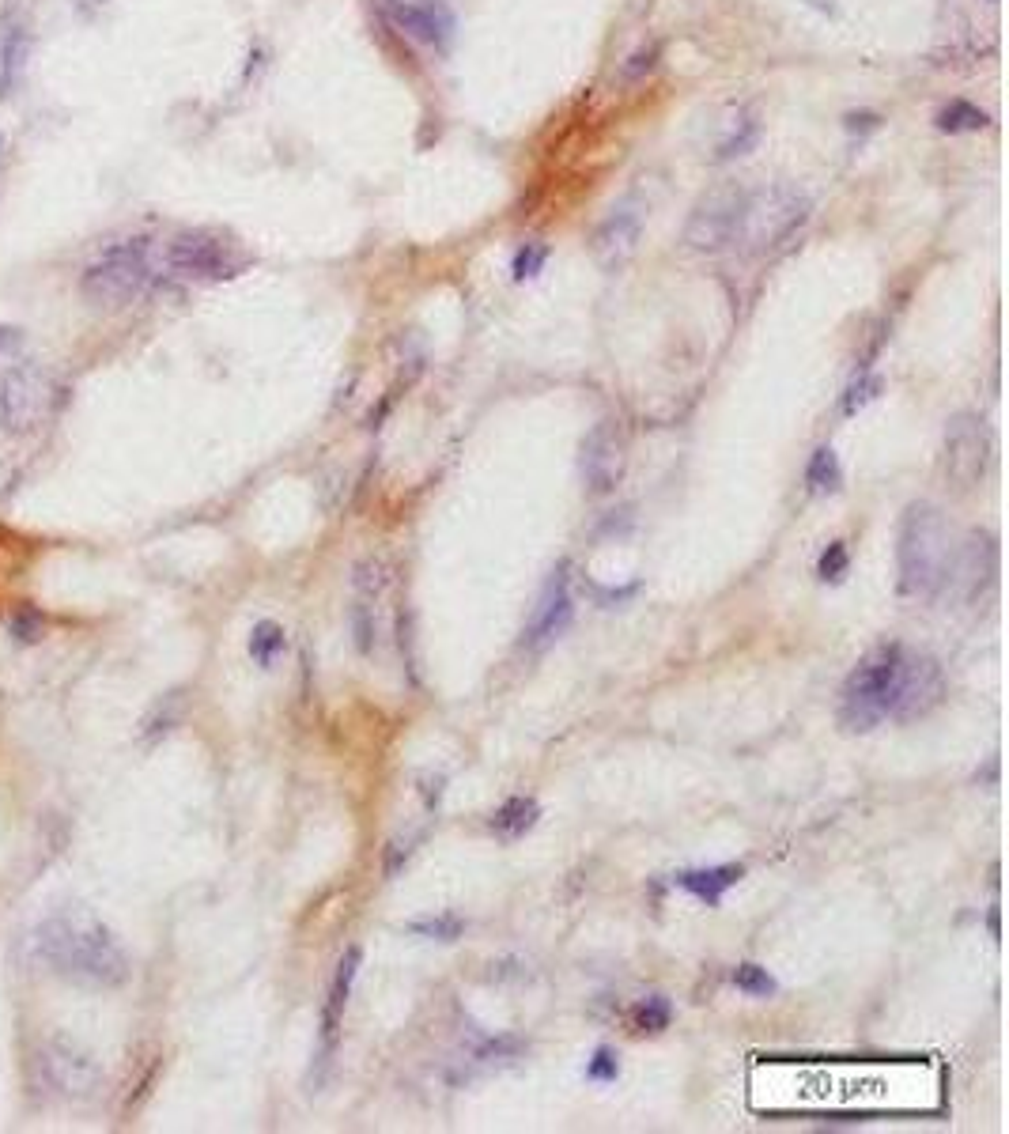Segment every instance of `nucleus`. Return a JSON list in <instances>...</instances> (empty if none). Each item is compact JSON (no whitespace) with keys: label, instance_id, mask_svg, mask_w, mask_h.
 Segmentation results:
<instances>
[{"label":"nucleus","instance_id":"obj_1","mask_svg":"<svg viewBox=\"0 0 1009 1134\" xmlns=\"http://www.w3.org/2000/svg\"><path fill=\"white\" fill-rule=\"evenodd\" d=\"M38 961L53 976L80 987H121L129 980V957L114 930L87 911H57L35 930Z\"/></svg>","mask_w":1009,"mask_h":1134},{"label":"nucleus","instance_id":"obj_2","mask_svg":"<svg viewBox=\"0 0 1009 1134\" xmlns=\"http://www.w3.org/2000/svg\"><path fill=\"white\" fill-rule=\"evenodd\" d=\"M900 590L907 598H941L949 560H953V541L949 526L934 503H911L900 518Z\"/></svg>","mask_w":1009,"mask_h":1134},{"label":"nucleus","instance_id":"obj_3","mask_svg":"<svg viewBox=\"0 0 1009 1134\" xmlns=\"http://www.w3.org/2000/svg\"><path fill=\"white\" fill-rule=\"evenodd\" d=\"M900 666H904V643H881L847 673L843 692H839L843 730L870 734L881 722L892 719L896 692H900Z\"/></svg>","mask_w":1009,"mask_h":1134},{"label":"nucleus","instance_id":"obj_4","mask_svg":"<svg viewBox=\"0 0 1009 1134\" xmlns=\"http://www.w3.org/2000/svg\"><path fill=\"white\" fill-rule=\"evenodd\" d=\"M148 280H152L148 246H144V242H125V246L106 250L95 265H87L80 288H84L87 299L99 303V307H125V303H133L137 295H144Z\"/></svg>","mask_w":1009,"mask_h":1134},{"label":"nucleus","instance_id":"obj_5","mask_svg":"<svg viewBox=\"0 0 1009 1134\" xmlns=\"http://www.w3.org/2000/svg\"><path fill=\"white\" fill-rule=\"evenodd\" d=\"M809 220V201L794 186H771L745 197V224H741V242H749L753 250H768L790 239L798 227Z\"/></svg>","mask_w":1009,"mask_h":1134},{"label":"nucleus","instance_id":"obj_6","mask_svg":"<svg viewBox=\"0 0 1009 1134\" xmlns=\"http://www.w3.org/2000/svg\"><path fill=\"white\" fill-rule=\"evenodd\" d=\"M38 1078L53 1097L87 1100L103 1089V1066L72 1036H50L38 1051Z\"/></svg>","mask_w":1009,"mask_h":1134},{"label":"nucleus","instance_id":"obj_7","mask_svg":"<svg viewBox=\"0 0 1009 1134\" xmlns=\"http://www.w3.org/2000/svg\"><path fill=\"white\" fill-rule=\"evenodd\" d=\"M745 189L741 186H719L703 193L692 216L685 224V242L700 254H722L734 242H741V224H745Z\"/></svg>","mask_w":1009,"mask_h":1134},{"label":"nucleus","instance_id":"obj_8","mask_svg":"<svg viewBox=\"0 0 1009 1134\" xmlns=\"http://www.w3.org/2000/svg\"><path fill=\"white\" fill-rule=\"evenodd\" d=\"M991 462V435L987 424L972 413H960L945 428V477L957 492H972L983 481Z\"/></svg>","mask_w":1009,"mask_h":1134},{"label":"nucleus","instance_id":"obj_9","mask_svg":"<svg viewBox=\"0 0 1009 1134\" xmlns=\"http://www.w3.org/2000/svg\"><path fill=\"white\" fill-rule=\"evenodd\" d=\"M50 409V382L38 367H8L0 375V428L8 435L31 431Z\"/></svg>","mask_w":1009,"mask_h":1134},{"label":"nucleus","instance_id":"obj_10","mask_svg":"<svg viewBox=\"0 0 1009 1134\" xmlns=\"http://www.w3.org/2000/svg\"><path fill=\"white\" fill-rule=\"evenodd\" d=\"M998 579V541L991 533L972 530L968 541L953 549V560H949V575H945V590L941 594H953L960 602H979L987 590Z\"/></svg>","mask_w":1009,"mask_h":1134},{"label":"nucleus","instance_id":"obj_11","mask_svg":"<svg viewBox=\"0 0 1009 1134\" xmlns=\"http://www.w3.org/2000/svg\"><path fill=\"white\" fill-rule=\"evenodd\" d=\"M945 700V673L941 662L926 651H911L904 647V666H900V692H896V707L892 719L896 722H915L930 715L934 707Z\"/></svg>","mask_w":1009,"mask_h":1134},{"label":"nucleus","instance_id":"obj_12","mask_svg":"<svg viewBox=\"0 0 1009 1134\" xmlns=\"http://www.w3.org/2000/svg\"><path fill=\"white\" fill-rule=\"evenodd\" d=\"M167 265L171 273L189 280H227L239 273V261L227 250V242L208 231H182L167 242Z\"/></svg>","mask_w":1009,"mask_h":1134},{"label":"nucleus","instance_id":"obj_13","mask_svg":"<svg viewBox=\"0 0 1009 1134\" xmlns=\"http://www.w3.org/2000/svg\"><path fill=\"white\" fill-rule=\"evenodd\" d=\"M571 617H575V605H571V575H567V560H564V564L548 575L545 590H541V598L533 605L530 624H526V632H522V647L537 651V647L552 643L556 636H564Z\"/></svg>","mask_w":1009,"mask_h":1134},{"label":"nucleus","instance_id":"obj_14","mask_svg":"<svg viewBox=\"0 0 1009 1134\" xmlns=\"http://www.w3.org/2000/svg\"><path fill=\"white\" fill-rule=\"evenodd\" d=\"M382 590H386V567H382V560H363V564L356 567V579H352V609H348L352 636H356V651L360 654L375 651Z\"/></svg>","mask_w":1009,"mask_h":1134},{"label":"nucleus","instance_id":"obj_15","mask_svg":"<svg viewBox=\"0 0 1009 1134\" xmlns=\"http://www.w3.org/2000/svg\"><path fill=\"white\" fill-rule=\"evenodd\" d=\"M620 473H624V439H620L616 424L601 420L582 443V477H586L594 496H605L616 488Z\"/></svg>","mask_w":1009,"mask_h":1134},{"label":"nucleus","instance_id":"obj_16","mask_svg":"<svg viewBox=\"0 0 1009 1134\" xmlns=\"http://www.w3.org/2000/svg\"><path fill=\"white\" fill-rule=\"evenodd\" d=\"M360 964H363L360 945H352L341 957V964H337L333 983H329V995H325V1006H322V1048H318V1066H322V1070L333 1063V1051H337V1040H341V1017H344V1006H348V995H352V983L360 976Z\"/></svg>","mask_w":1009,"mask_h":1134},{"label":"nucleus","instance_id":"obj_17","mask_svg":"<svg viewBox=\"0 0 1009 1134\" xmlns=\"http://www.w3.org/2000/svg\"><path fill=\"white\" fill-rule=\"evenodd\" d=\"M390 19L416 42H428V46H439L446 42L454 19L446 12L443 4H390Z\"/></svg>","mask_w":1009,"mask_h":1134},{"label":"nucleus","instance_id":"obj_18","mask_svg":"<svg viewBox=\"0 0 1009 1134\" xmlns=\"http://www.w3.org/2000/svg\"><path fill=\"white\" fill-rule=\"evenodd\" d=\"M745 877V866L741 862H722V866H703V870H685V874H677L673 881L685 889V893H692L700 904H707V908H719L722 896L734 889L737 881Z\"/></svg>","mask_w":1009,"mask_h":1134},{"label":"nucleus","instance_id":"obj_19","mask_svg":"<svg viewBox=\"0 0 1009 1134\" xmlns=\"http://www.w3.org/2000/svg\"><path fill=\"white\" fill-rule=\"evenodd\" d=\"M635 239H639V208L632 201L616 205L609 212V220L598 227L594 235V250H598L601 261H620L624 254H632Z\"/></svg>","mask_w":1009,"mask_h":1134},{"label":"nucleus","instance_id":"obj_20","mask_svg":"<svg viewBox=\"0 0 1009 1134\" xmlns=\"http://www.w3.org/2000/svg\"><path fill=\"white\" fill-rule=\"evenodd\" d=\"M537 817H541L537 798L518 794V798H507V802L492 813V832L503 836V840H518V836H526V832L537 825Z\"/></svg>","mask_w":1009,"mask_h":1134},{"label":"nucleus","instance_id":"obj_21","mask_svg":"<svg viewBox=\"0 0 1009 1134\" xmlns=\"http://www.w3.org/2000/svg\"><path fill=\"white\" fill-rule=\"evenodd\" d=\"M23 61H27V31L12 23L0 31V99L12 95L19 72H23Z\"/></svg>","mask_w":1009,"mask_h":1134},{"label":"nucleus","instance_id":"obj_22","mask_svg":"<svg viewBox=\"0 0 1009 1134\" xmlns=\"http://www.w3.org/2000/svg\"><path fill=\"white\" fill-rule=\"evenodd\" d=\"M805 484L817 492V496H828V492H839L843 484V469H839V458L832 447H817L813 458L805 465Z\"/></svg>","mask_w":1009,"mask_h":1134},{"label":"nucleus","instance_id":"obj_23","mask_svg":"<svg viewBox=\"0 0 1009 1134\" xmlns=\"http://www.w3.org/2000/svg\"><path fill=\"white\" fill-rule=\"evenodd\" d=\"M284 647H288L284 628L273 624V620H257L254 632H250V658H254L257 666H261V670H269L276 658L284 654Z\"/></svg>","mask_w":1009,"mask_h":1134},{"label":"nucleus","instance_id":"obj_24","mask_svg":"<svg viewBox=\"0 0 1009 1134\" xmlns=\"http://www.w3.org/2000/svg\"><path fill=\"white\" fill-rule=\"evenodd\" d=\"M669 1025H673V1002L666 995H650L632 1006L635 1032H666Z\"/></svg>","mask_w":1009,"mask_h":1134},{"label":"nucleus","instance_id":"obj_25","mask_svg":"<svg viewBox=\"0 0 1009 1134\" xmlns=\"http://www.w3.org/2000/svg\"><path fill=\"white\" fill-rule=\"evenodd\" d=\"M987 121L991 118H987L979 106L964 103V99H953V103L938 114V129L941 133H979Z\"/></svg>","mask_w":1009,"mask_h":1134},{"label":"nucleus","instance_id":"obj_26","mask_svg":"<svg viewBox=\"0 0 1009 1134\" xmlns=\"http://www.w3.org/2000/svg\"><path fill=\"white\" fill-rule=\"evenodd\" d=\"M409 934H420V938H435V942H458L465 934V919L462 915H428V919H412Z\"/></svg>","mask_w":1009,"mask_h":1134},{"label":"nucleus","instance_id":"obj_27","mask_svg":"<svg viewBox=\"0 0 1009 1134\" xmlns=\"http://www.w3.org/2000/svg\"><path fill=\"white\" fill-rule=\"evenodd\" d=\"M734 987L737 991H745V995H753V998L779 995V983H775V976H771L764 964H741V968L734 972Z\"/></svg>","mask_w":1009,"mask_h":1134},{"label":"nucleus","instance_id":"obj_28","mask_svg":"<svg viewBox=\"0 0 1009 1134\" xmlns=\"http://www.w3.org/2000/svg\"><path fill=\"white\" fill-rule=\"evenodd\" d=\"M881 394V378L877 375H858L851 386H847V394H843V405H839V413L843 416H855L858 409H866L873 397Z\"/></svg>","mask_w":1009,"mask_h":1134},{"label":"nucleus","instance_id":"obj_29","mask_svg":"<svg viewBox=\"0 0 1009 1134\" xmlns=\"http://www.w3.org/2000/svg\"><path fill=\"white\" fill-rule=\"evenodd\" d=\"M847 567H851L847 545H843V541H832V545L821 552V560H817V579H821V583H839V579L847 575Z\"/></svg>","mask_w":1009,"mask_h":1134},{"label":"nucleus","instance_id":"obj_30","mask_svg":"<svg viewBox=\"0 0 1009 1134\" xmlns=\"http://www.w3.org/2000/svg\"><path fill=\"white\" fill-rule=\"evenodd\" d=\"M586 1078L598 1085H613L616 1078H620V1055H616L613 1048H598L594 1059L586 1063Z\"/></svg>","mask_w":1009,"mask_h":1134},{"label":"nucleus","instance_id":"obj_31","mask_svg":"<svg viewBox=\"0 0 1009 1134\" xmlns=\"http://www.w3.org/2000/svg\"><path fill=\"white\" fill-rule=\"evenodd\" d=\"M545 261H548L545 246H533V242H526V246H522V250L514 254V265H511L514 280H533V276L545 269Z\"/></svg>","mask_w":1009,"mask_h":1134},{"label":"nucleus","instance_id":"obj_32","mask_svg":"<svg viewBox=\"0 0 1009 1134\" xmlns=\"http://www.w3.org/2000/svg\"><path fill=\"white\" fill-rule=\"evenodd\" d=\"M522 1051H526V1044H522L518 1036H488L477 1048V1059L480 1063H492V1059H514V1055H522Z\"/></svg>","mask_w":1009,"mask_h":1134},{"label":"nucleus","instance_id":"obj_33","mask_svg":"<svg viewBox=\"0 0 1009 1134\" xmlns=\"http://www.w3.org/2000/svg\"><path fill=\"white\" fill-rule=\"evenodd\" d=\"M42 628H46V620H42V613H31V609H23V613H16L12 617V636H16V643H38L42 639Z\"/></svg>","mask_w":1009,"mask_h":1134},{"label":"nucleus","instance_id":"obj_34","mask_svg":"<svg viewBox=\"0 0 1009 1134\" xmlns=\"http://www.w3.org/2000/svg\"><path fill=\"white\" fill-rule=\"evenodd\" d=\"M753 144H756V125L753 121H741V133H734V137L726 140L715 159H734V155H745Z\"/></svg>","mask_w":1009,"mask_h":1134},{"label":"nucleus","instance_id":"obj_35","mask_svg":"<svg viewBox=\"0 0 1009 1134\" xmlns=\"http://www.w3.org/2000/svg\"><path fill=\"white\" fill-rule=\"evenodd\" d=\"M19 341H23V333H19L16 326H0V352H8V348H16Z\"/></svg>","mask_w":1009,"mask_h":1134},{"label":"nucleus","instance_id":"obj_36","mask_svg":"<svg viewBox=\"0 0 1009 1134\" xmlns=\"http://www.w3.org/2000/svg\"><path fill=\"white\" fill-rule=\"evenodd\" d=\"M632 61H635V65H628V69H624V76H639L643 69H650V65H654V50L639 53V57H632Z\"/></svg>","mask_w":1009,"mask_h":1134},{"label":"nucleus","instance_id":"obj_37","mask_svg":"<svg viewBox=\"0 0 1009 1134\" xmlns=\"http://www.w3.org/2000/svg\"><path fill=\"white\" fill-rule=\"evenodd\" d=\"M0 152H4V140H0Z\"/></svg>","mask_w":1009,"mask_h":1134}]
</instances>
